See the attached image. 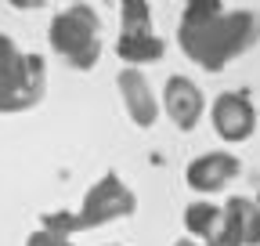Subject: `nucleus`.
Segmentation results:
<instances>
[{"instance_id":"13","label":"nucleus","mask_w":260,"mask_h":246,"mask_svg":"<svg viewBox=\"0 0 260 246\" xmlns=\"http://www.w3.org/2000/svg\"><path fill=\"white\" fill-rule=\"evenodd\" d=\"M40 225H44L47 232H54V235H65V239H69L73 232H83L80 213H73V210H54V213H44Z\"/></svg>"},{"instance_id":"18","label":"nucleus","mask_w":260,"mask_h":246,"mask_svg":"<svg viewBox=\"0 0 260 246\" xmlns=\"http://www.w3.org/2000/svg\"><path fill=\"white\" fill-rule=\"evenodd\" d=\"M112 246H119V242H112Z\"/></svg>"},{"instance_id":"11","label":"nucleus","mask_w":260,"mask_h":246,"mask_svg":"<svg viewBox=\"0 0 260 246\" xmlns=\"http://www.w3.org/2000/svg\"><path fill=\"white\" fill-rule=\"evenodd\" d=\"M184 225L188 235H195V242H210L224 232V206L217 203H188L184 206Z\"/></svg>"},{"instance_id":"8","label":"nucleus","mask_w":260,"mask_h":246,"mask_svg":"<svg viewBox=\"0 0 260 246\" xmlns=\"http://www.w3.org/2000/svg\"><path fill=\"white\" fill-rule=\"evenodd\" d=\"M116 83H119V95H123V105H126L130 119H134L138 127H152L159 119V102L152 95L148 80L141 76V69H123L116 76Z\"/></svg>"},{"instance_id":"10","label":"nucleus","mask_w":260,"mask_h":246,"mask_svg":"<svg viewBox=\"0 0 260 246\" xmlns=\"http://www.w3.org/2000/svg\"><path fill=\"white\" fill-rule=\"evenodd\" d=\"M116 54L126 62V69H138V66H148V62H162L167 47L155 33H119Z\"/></svg>"},{"instance_id":"1","label":"nucleus","mask_w":260,"mask_h":246,"mask_svg":"<svg viewBox=\"0 0 260 246\" xmlns=\"http://www.w3.org/2000/svg\"><path fill=\"white\" fill-rule=\"evenodd\" d=\"M256 40H260V15L246 8H224L220 0H195L177 22L181 51L206 73L228 69Z\"/></svg>"},{"instance_id":"5","label":"nucleus","mask_w":260,"mask_h":246,"mask_svg":"<svg viewBox=\"0 0 260 246\" xmlns=\"http://www.w3.org/2000/svg\"><path fill=\"white\" fill-rule=\"evenodd\" d=\"M210 116H213V131H217L224 141H246V138H253V131H256L253 98L242 95V90H224V95L213 102Z\"/></svg>"},{"instance_id":"3","label":"nucleus","mask_w":260,"mask_h":246,"mask_svg":"<svg viewBox=\"0 0 260 246\" xmlns=\"http://www.w3.org/2000/svg\"><path fill=\"white\" fill-rule=\"evenodd\" d=\"M51 47L73 69L87 73L102 58V18L90 4H69L51 18Z\"/></svg>"},{"instance_id":"17","label":"nucleus","mask_w":260,"mask_h":246,"mask_svg":"<svg viewBox=\"0 0 260 246\" xmlns=\"http://www.w3.org/2000/svg\"><path fill=\"white\" fill-rule=\"evenodd\" d=\"M256 206H260V192H256Z\"/></svg>"},{"instance_id":"16","label":"nucleus","mask_w":260,"mask_h":246,"mask_svg":"<svg viewBox=\"0 0 260 246\" xmlns=\"http://www.w3.org/2000/svg\"><path fill=\"white\" fill-rule=\"evenodd\" d=\"M174 246H203V242H195V239H177Z\"/></svg>"},{"instance_id":"12","label":"nucleus","mask_w":260,"mask_h":246,"mask_svg":"<svg viewBox=\"0 0 260 246\" xmlns=\"http://www.w3.org/2000/svg\"><path fill=\"white\" fill-rule=\"evenodd\" d=\"M119 15H123V33H152V8L145 0L119 4Z\"/></svg>"},{"instance_id":"15","label":"nucleus","mask_w":260,"mask_h":246,"mask_svg":"<svg viewBox=\"0 0 260 246\" xmlns=\"http://www.w3.org/2000/svg\"><path fill=\"white\" fill-rule=\"evenodd\" d=\"M203 246H239V239H235L232 232H228V228H224V232H220L217 239H210V242H203Z\"/></svg>"},{"instance_id":"14","label":"nucleus","mask_w":260,"mask_h":246,"mask_svg":"<svg viewBox=\"0 0 260 246\" xmlns=\"http://www.w3.org/2000/svg\"><path fill=\"white\" fill-rule=\"evenodd\" d=\"M25 246H73V239L54 235V232H47V228H37V232L25 239Z\"/></svg>"},{"instance_id":"7","label":"nucleus","mask_w":260,"mask_h":246,"mask_svg":"<svg viewBox=\"0 0 260 246\" xmlns=\"http://www.w3.org/2000/svg\"><path fill=\"white\" fill-rule=\"evenodd\" d=\"M162 109H167V116L174 119V127L195 131V123H199L206 102H203V90L195 87L188 76H170L167 87H162Z\"/></svg>"},{"instance_id":"6","label":"nucleus","mask_w":260,"mask_h":246,"mask_svg":"<svg viewBox=\"0 0 260 246\" xmlns=\"http://www.w3.org/2000/svg\"><path fill=\"white\" fill-rule=\"evenodd\" d=\"M239 174H242L239 156H232V152H206V156H199V160L188 163L184 181L191 184L195 192H220V189H228Z\"/></svg>"},{"instance_id":"2","label":"nucleus","mask_w":260,"mask_h":246,"mask_svg":"<svg viewBox=\"0 0 260 246\" xmlns=\"http://www.w3.org/2000/svg\"><path fill=\"white\" fill-rule=\"evenodd\" d=\"M47 90V69L40 54L22 51L0 33V112H25Z\"/></svg>"},{"instance_id":"9","label":"nucleus","mask_w":260,"mask_h":246,"mask_svg":"<svg viewBox=\"0 0 260 246\" xmlns=\"http://www.w3.org/2000/svg\"><path fill=\"white\" fill-rule=\"evenodd\" d=\"M224 228L239 239V246H260V206L256 199L232 196L224 203Z\"/></svg>"},{"instance_id":"4","label":"nucleus","mask_w":260,"mask_h":246,"mask_svg":"<svg viewBox=\"0 0 260 246\" xmlns=\"http://www.w3.org/2000/svg\"><path fill=\"white\" fill-rule=\"evenodd\" d=\"M134 210H138V196L130 192L116 174H105L98 184H90V192L83 196L80 225L87 232V228H98V225H109L116 218H130Z\"/></svg>"}]
</instances>
